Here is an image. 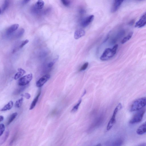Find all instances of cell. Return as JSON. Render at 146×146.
Returning a JSON list of instances; mask_svg holds the SVG:
<instances>
[{
	"mask_svg": "<svg viewBox=\"0 0 146 146\" xmlns=\"http://www.w3.org/2000/svg\"><path fill=\"white\" fill-rule=\"evenodd\" d=\"M118 48V45L117 44L114 46L112 49L107 48L104 51L100 59L102 61H107L113 58L115 55Z\"/></svg>",
	"mask_w": 146,
	"mask_h": 146,
	"instance_id": "cell-1",
	"label": "cell"
},
{
	"mask_svg": "<svg viewBox=\"0 0 146 146\" xmlns=\"http://www.w3.org/2000/svg\"><path fill=\"white\" fill-rule=\"evenodd\" d=\"M146 105V97H142L136 100L131 105L130 111L134 112L141 110Z\"/></svg>",
	"mask_w": 146,
	"mask_h": 146,
	"instance_id": "cell-2",
	"label": "cell"
},
{
	"mask_svg": "<svg viewBox=\"0 0 146 146\" xmlns=\"http://www.w3.org/2000/svg\"><path fill=\"white\" fill-rule=\"evenodd\" d=\"M145 111V109H143L137 112L130 120V123L133 124L141 122L143 117Z\"/></svg>",
	"mask_w": 146,
	"mask_h": 146,
	"instance_id": "cell-3",
	"label": "cell"
},
{
	"mask_svg": "<svg viewBox=\"0 0 146 146\" xmlns=\"http://www.w3.org/2000/svg\"><path fill=\"white\" fill-rule=\"evenodd\" d=\"M122 107L121 104L119 103L118 106L115 108L114 110L113 114V116L110 119L109 122H108L107 128V130H109L113 127L114 124L116 122V114L118 112V111L121 109Z\"/></svg>",
	"mask_w": 146,
	"mask_h": 146,
	"instance_id": "cell-4",
	"label": "cell"
},
{
	"mask_svg": "<svg viewBox=\"0 0 146 146\" xmlns=\"http://www.w3.org/2000/svg\"><path fill=\"white\" fill-rule=\"evenodd\" d=\"M32 74H30L22 77L19 80L18 84L20 86H24L28 84L32 80Z\"/></svg>",
	"mask_w": 146,
	"mask_h": 146,
	"instance_id": "cell-5",
	"label": "cell"
},
{
	"mask_svg": "<svg viewBox=\"0 0 146 146\" xmlns=\"http://www.w3.org/2000/svg\"><path fill=\"white\" fill-rule=\"evenodd\" d=\"M50 77L51 76L48 74L42 77L36 82L37 86L39 88L42 87L50 79Z\"/></svg>",
	"mask_w": 146,
	"mask_h": 146,
	"instance_id": "cell-6",
	"label": "cell"
},
{
	"mask_svg": "<svg viewBox=\"0 0 146 146\" xmlns=\"http://www.w3.org/2000/svg\"><path fill=\"white\" fill-rule=\"evenodd\" d=\"M146 24V13L144 14L140 19L139 20L136 22L135 27H142Z\"/></svg>",
	"mask_w": 146,
	"mask_h": 146,
	"instance_id": "cell-7",
	"label": "cell"
},
{
	"mask_svg": "<svg viewBox=\"0 0 146 146\" xmlns=\"http://www.w3.org/2000/svg\"><path fill=\"white\" fill-rule=\"evenodd\" d=\"M94 18V16L93 15H91L87 17L82 22V26L84 27H87L93 21Z\"/></svg>",
	"mask_w": 146,
	"mask_h": 146,
	"instance_id": "cell-8",
	"label": "cell"
},
{
	"mask_svg": "<svg viewBox=\"0 0 146 146\" xmlns=\"http://www.w3.org/2000/svg\"><path fill=\"white\" fill-rule=\"evenodd\" d=\"M124 0H114V1L111 9V12L114 13L119 9L120 6Z\"/></svg>",
	"mask_w": 146,
	"mask_h": 146,
	"instance_id": "cell-9",
	"label": "cell"
},
{
	"mask_svg": "<svg viewBox=\"0 0 146 146\" xmlns=\"http://www.w3.org/2000/svg\"><path fill=\"white\" fill-rule=\"evenodd\" d=\"M19 27V25L17 24H14L11 26L8 27L5 31V33L6 35L9 36L14 31L16 30Z\"/></svg>",
	"mask_w": 146,
	"mask_h": 146,
	"instance_id": "cell-10",
	"label": "cell"
},
{
	"mask_svg": "<svg viewBox=\"0 0 146 146\" xmlns=\"http://www.w3.org/2000/svg\"><path fill=\"white\" fill-rule=\"evenodd\" d=\"M85 31L80 29L76 30L74 33V38L76 39H78L85 35Z\"/></svg>",
	"mask_w": 146,
	"mask_h": 146,
	"instance_id": "cell-11",
	"label": "cell"
},
{
	"mask_svg": "<svg viewBox=\"0 0 146 146\" xmlns=\"http://www.w3.org/2000/svg\"><path fill=\"white\" fill-rule=\"evenodd\" d=\"M136 133L140 135H142L146 133V121L138 128Z\"/></svg>",
	"mask_w": 146,
	"mask_h": 146,
	"instance_id": "cell-12",
	"label": "cell"
},
{
	"mask_svg": "<svg viewBox=\"0 0 146 146\" xmlns=\"http://www.w3.org/2000/svg\"><path fill=\"white\" fill-rule=\"evenodd\" d=\"M10 0H4L3 4L1 9V14L4 12L9 6Z\"/></svg>",
	"mask_w": 146,
	"mask_h": 146,
	"instance_id": "cell-13",
	"label": "cell"
},
{
	"mask_svg": "<svg viewBox=\"0 0 146 146\" xmlns=\"http://www.w3.org/2000/svg\"><path fill=\"white\" fill-rule=\"evenodd\" d=\"M41 94V91H40L38 95L36 96V98L34 99L33 101L32 102V103L31 105L30 110H32L35 107L37 102L38 101V100L39 99V97L40 95Z\"/></svg>",
	"mask_w": 146,
	"mask_h": 146,
	"instance_id": "cell-14",
	"label": "cell"
},
{
	"mask_svg": "<svg viewBox=\"0 0 146 146\" xmlns=\"http://www.w3.org/2000/svg\"><path fill=\"white\" fill-rule=\"evenodd\" d=\"M18 71V72L14 76V79L15 80L19 79L26 73V71L22 68H19Z\"/></svg>",
	"mask_w": 146,
	"mask_h": 146,
	"instance_id": "cell-15",
	"label": "cell"
},
{
	"mask_svg": "<svg viewBox=\"0 0 146 146\" xmlns=\"http://www.w3.org/2000/svg\"><path fill=\"white\" fill-rule=\"evenodd\" d=\"M13 102L12 101H10L3 108L1 109V111H4L9 110L11 109L13 107Z\"/></svg>",
	"mask_w": 146,
	"mask_h": 146,
	"instance_id": "cell-16",
	"label": "cell"
},
{
	"mask_svg": "<svg viewBox=\"0 0 146 146\" xmlns=\"http://www.w3.org/2000/svg\"><path fill=\"white\" fill-rule=\"evenodd\" d=\"M44 5V2L43 0H38L34 6L38 9L41 10L43 8Z\"/></svg>",
	"mask_w": 146,
	"mask_h": 146,
	"instance_id": "cell-17",
	"label": "cell"
},
{
	"mask_svg": "<svg viewBox=\"0 0 146 146\" xmlns=\"http://www.w3.org/2000/svg\"><path fill=\"white\" fill-rule=\"evenodd\" d=\"M18 115V113H14L11 114L8 120L7 123V125H9L11 122H12L16 118Z\"/></svg>",
	"mask_w": 146,
	"mask_h": 146,
	"instance_id": "cell-18",
	"label": "cell"
},
{
	"mask_svg": "<svg viewBox=\"0 0 146 146\" xmlns=\"http://www.w3.org/2000/svg\"><path fill=\"white\" fill-rule=\"evenodd\" d=\"M133 32H131L126 37H125L123 39L122 41V44H124L126 42H127L131 38L133 35Z\"/></svg>",
	"mask_w": 146,
	"mask_h": 146,
	"instance_id": "cell-19",
	"label": "cell"
},
{
	"mask_svg": "<svg viewBox=\"0 0 146 146\" xmlns=\"http://www.w3.org/2000/svg\"><path fill=\"white\" fill-rule=\"evenodd\" d=\"M25 32V30L23 28H21L17 32L15 36L16 38H18L21 37Z\"/></svg>",
	"mask_w": 146,
	"mask_h": 146,
	"instance_id": "cell-20",
	"label": "cell"
},
{
	"mask_svg": "<svg viewBox=\"0 0 146 146\" xmlns=\"http://www.w3.org/2000/svg\"><path fill=\"white\" fill-rule=\"evenodd\" d=\"M23 100V98L22 97L16 101L15 104V107L16 108H19L21 107Z\"/></svg>",
	"mask_w": 146,
	"mask_h": 146,
	"instance_id": "cell-21",
	"label": "cell"
},
{
	"mask_svg": "<svg viewBox=\"0 0 146 146\" xmlns=\"http://www.w3.org/2000/svg\"><path fill=\"white\" fill-rule=\"evenodd\" d=\"M81 102L82 100L81 99H80L79 100L78 103H77V104L73 107V109L71 111V112H75L77 110H78L79 106H80V104H81Z\"/></svg>",
	"mask_w": 146,
	"mask_h": 146,
	"instance_id": "cell-22",
	"label": "cell"
},
{
	"mask_svg": "<svg viewBox=\"0 0 146 146\" xmlns=\"http://www.w3.org/2000/svg\"><path fill=\"white\" fill-rule=\"evenodd\" d=\"M123 141L122 139L121 138L118 139L114 141L113 144L114 146H121L122 144Z\"/></svg>",
	"mask_w": 146,
	"mask_h": 146,
	"instance_id": "cell-23",
	"label": "cell"
},
{
	"mask_svg": "<svg viewBox=\"0 0 146 146\" xmlns=\"http://www.w3.org/2000/svg\"><path fill=\"white\" fill-rule=\"evenodd\" d=\"M27 87V85L23 86V87L21 88H20L18 89H17L16 91H15V93H14V94H16V95L19 94V93H21Z\"/></svg>",
	"mask_w": 146,
	"mask_h": 146,
	"instance_id": "cell-24",
	"label": "cell"
},
{
	"mask_svg": "<svg viewBox=\"0 0 146 146\" xmlns=\"http://www.w3.org/2000/svg\"><path fill=\"white\" fill-rule=\"evenodd\" d=\"M9 132L8 131H7L5 133V135L4 136L3 138V139L1 141V144H3L6 141L9 136Z\"/></svg>",
	"mask_w": 146,
	"mask_h": 146,
	"instance_id": "cell-25",
	"label": "cell"
},
{
	"mask_svg": "<svg viewBox=\"0 0 146 146\" xmlns=\"http://www.w3.org/2000/svg\"><path fill=\"white\" fill-rule=\"evenodd\" d=\"M5 130V126L3 124H0V136H1L3 134Z\"/></svg>",
	"mask_w": 146,
	"mask_h": 146,
	"instance_id": "cell-26",
	"label": "cell"
},
{
	"mask_svg": "<svg viewBox=\"0 0 146 146\" xmlns=\"http://www.w3.org/2000/svg\"><path fill=\"white\" fill-rule=\"evenodd\" d=\"M58 58H57L54 59L53 60L49 62L47 65V67L48 68H51L52 67L56 62L58 60Z\"/></svg>",
	"mask_w": 146,
	"mask_h": 146,
	"instance_id": "cell-27",
	"label": "cell"
},
{
	"mask_svg": "<svg viewBox=\"0 0 146 146\" xmlns=\"http://www.w3.org/2000/svg\"><path fill=\"white\" fill-rule=\"evenodd\" d=\"M63 4L66 6H69L71 4V0H61Z\"/></svg>",
	"mask_w": 146,
	"mask_h": 146,
	"instance_id": "cell-28",
	"label": "cell"
},
{
	"mask_svg": "<svg viewBox=\"0 0 146 146\" xmlns=\"http://www.w3.org/2000/svg\"><path fill=\"white\" fill-rule=\"evenodd\" d=\"M88 65V62H86L82 65V66L80 68L79 71H83L87 69Z\"/></svg>",
	"mask_w": 146,
	"mask_h": 146,
	"instance_id": "cell-29",
	"label": "cell"
},
{
	"mask_svg": "<svg viewBox=\"0 0 146 146\" xmlns=\"http://www.w3.org/2000/svg\"><path fill=\"white\" fill-rule=\"evenodd\" d=\"M29 42V41L28 39L25 40L23 41L21 44L19 46V48H22L26 44Z\"/></svg>",
	"mask_w": 146,
	"mask_h": 146,
	"instance_id": "cell-30",
	"label": "cell"
},
{
	"mask_svg": "<svg viewBox=\"0 0 146 146\" xmlns=\"http://www.w3.org/2000/svg\"><path fill=\"white\" fill-rule=\"evenodd\" d=\"M24 96L25 98L27 99H30L31 97L30 94L28 93H25Z\"/></svg>",
	"mask_w": 146,
	"mask_h": 146,
	"instance_id": "cell-31",
	"label": "cell"
},
{
	"mask_svg": "<svg viewBox=\"0 0 146 146\" xmlns=\"http://www.w3.org/2000/svg\"><path fill=\"white\" fill-rule=\"evenodd\" d=\"M31 0H23L22 3L23 4H27Z\"/></svg>",
	"mask_w": 146,
	"mask_h": 146,
	"instance_id": "cell-32",
	"label": "cell"
},
{
	"mask_svg": "<svg viewBox=\"0 0 146 146\" xmlns=\"http://www.w3.org/2000/svg\"><path fill=\"white\" fill-rule=\"evenodd\" d=\"M134 22H135V21H134V20L133 19L132 20H131L129 22V24L130 25H132L134 24Z\"/></svg>",
	"mask_w": 146,
	"mask_h": 146,
	"instance_id": "cell-33",
	"label": "cell"
},
{
	"mask_svg": "<svg viewBox=\"0 0 146 146\" xmlns=\"http://www.w3.org/2000/svg\"><path fill=\"white\" fill-rule=\"evenodd\" d=\"M4 120V117L3 116L1 115L0 116V122H1L3 121Z\"/></svg>",
	"mask_w": 146,
	"mask_h": 146,
	"instance_id": "cell-34",
	"label": "cell"
},
{
	"mask_svg": "<svg viewBox=\"0 0 146 146\" xmlns=\"http://www.w3.org/2000/svg\"><path fill=\"white\" fill-rule=\"evenodd\" d=\"M86 90H85L84 93L83 94L82 96H84L86 94Z\"/></svg>",
	"mask_w": 146,
	"mask_h": 146,
	"instance_id": "cell-35",
	"label": "cell"
},
{
	"mask_svg": "<svg viewBox=\"0 0 146 146\" xmlns=\"http://www.w3.org/2000/svg\"><path fill=\"white\" fill-rule=\"evenodd\" d=\"M108 38H109V37L108 36L107 37V38H106L104 42H105L107 40Z\"/></svg>",
	"mask_w": 146,
	"mask_h": 146,
	"instance_id": "cell-36",
	"label": "cell"
},
{
	"mask_svg": "<svg viewBox=\"0 0 146 146\" xmlns=\"http://www.w3.org/2000/svg\"><path fill=\"white\" fill-rule=\"evenodd\" d=\"M98 146H101V144H99V145H97Z\"/></svg>",
	"mask_w": 146,
	"mask_h": 146,
	"instance_id": "cell-37",
	"label": "cell"
},
{
	"mask_svg": "<svg viewBox=\"0 0 146 146\" xmlns=\"http://www.w3.org/2000/svg\"><path fill=\"white\" fill-rule=\"evenodd\" d=\"M138 1H142V0H138Z\"/></svg>",
	"mask_w": 146,
	"mask_h": 146,
	"instance_id": "cell-38",
	"label": "cell"
}]
</instances>
